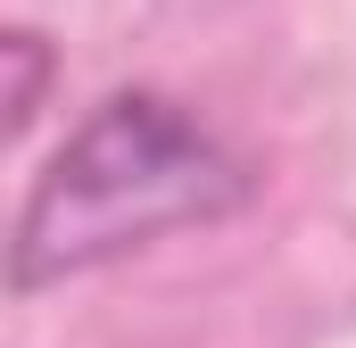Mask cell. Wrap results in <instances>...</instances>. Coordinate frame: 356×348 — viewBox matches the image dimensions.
<instances>
[{
    "mask_svg": "<svg viewBox=\"0 0 356 348\" xmlns=\"http://www.w3.org/2000/svg\"><path fill=\"white\" fill-rule=\"evenodd\" d=\"M0 58H8V133H25V125L42 116V75H50V50H42V33H33V25H8Z\"/></svg>",
    "mask_w": 356,
    "mask_h": 348,
    "instance_id": "7a4b0ae2",
    "label": "cell"
},
{
    "mask_svg": "<svg viewBox=\"0 0 356 348\" xmlns=\"http://www.w3.org/2000/svg\"><path fill=\"white\" fill-rule=\"evenodd\" d=\"M257 199L249 158L166 91H108L50 150L17 207L8 290L42 299L75 274L158 249L166 232H207Z\"/></svg>",
    "mask_w": 356,
    "mask_h": 348,
    "instance_id": "6da1fadb",
    "label": "cell"
}]
</instances>
